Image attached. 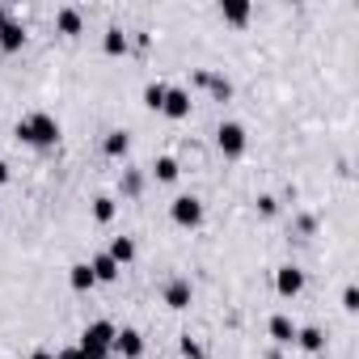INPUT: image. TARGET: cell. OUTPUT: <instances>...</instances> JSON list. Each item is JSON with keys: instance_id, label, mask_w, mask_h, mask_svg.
<instances>
[{"instance_id": "2", "label": "cell", "mask_w": 359, "mask_h": 359, "mask_svg": "<svg viewBox=\"0 0 359 359\" xmlns=\"http://www.w3.org/2000/svg\"><path fill=\"white\" fill-rule=\"evenodd\" d=\"M114 334H118V330H114L110 321H89V325L81 330V342H76V346H81L89 359H106L110 346H114Z\"/></svg>"}, {"instance_id": "13", "label": "cell", "mask_w": 359, "mask_h": 359, "mask_svg": "<svg viewBox=\"0 0 359 359\" xmlns=\"http://www.w3.org/2000/svg\"><path fill=\"white\" fill-rule=\"evenodd\" d=\"M271 338H275L279 346H292V342H296V325H292V317L275 313V317H271Z\"/></svg>"}, {"instance_id": "3", "label": "cell", "mask_w": 359, "mask_h": 359, "mask_svg": "<svg viewBox=\"0 0 359 359\" xmlns=\"http://www.w3.org/2000/svg\"><path fill=\"white\" fill-rule=\"evenodd\" d=\"M169 220H173L177 229H199V224H203V203H199L195 195H177V199L169 203Z\"/></svg>"}, {"instance_id": "25", "label": "cell", "mask_w": 359, "mask_h": 359, "mask_svg": "<svg viewBox=\"0 0 359 359\" xmlns=\"http://www.w3.org/2000/svg\"><path fill=\"white\" fill-rule=\"evenodd\" d=\"M258 212H262V216H275V212H279V203H275L271 195H262V199H258Z\"/></svg>"}, {"instance_id": "8", "label": "cell", "mask_w": 359, "mask_h": 359, "mask_svg": "<svg viewBox=\"0 0 359 359\" xmlns=\"http://www.w3.org/2000/svg\"><path fill=\"white\" fill-rule=\"evenodd\" d=\"M26 47V26L22 22H5V26H0V51H22Z\"/></svg>"}, {"instance_id": "1", "label": "cell", "mask_w": 359, "mask_h": 359, "mask_svg": "<svg viewBox=\"0 0 359 359\" xmlns=\"http://www.w3.org/2000/svg\"><path fill=\"white\" fill-rule=\"evenodd\" d=\"M18 140H22V144H34V148H51V144L60 140V123H55V114H47V110L26 114V118L18 123Z\"/></svg>"}, {"instance_id": "15", "label": "cell", "mask_w": 359, "mask_h": 359, "mask_svg": "<svg viewBox=\"0 0 359 359\" xmlns=\"http://www.w3.org/2000/svg\"><path fill=\"white\" fill-rule=\"evenodd\" d=\"M106 254H110V258H114V262H118V271H123V266H127V262H131V258H135V241H131V237H114V241H110V250H106Z\"/></svg>"}, {"instance_id": "28", "label": "cell", "mask_w": 359, "mask_h": 359, "mask_svg": "<svg viewBox=\"0 0 359 359\" xmlns=\"http://www.w3.org/2000/svg\"><path fill=\"white\" fill-rule=\"evenodd\" d=\"M5 182H9V165H5V161H0V187H5Z\"/></svg>"}, {"instance_id": "10", "label": "cell", "mask_w": 359, "mask_h": 359, "mask_svg": "<svg viewBox=\"0 0 359 359\" xmlns=\"http://www.w3.org/2000/svg\"><path fill=\"white\" fill-rule=\"evenodd\" d=\"M165 304L169 309H187L191 304V283L187 279H169L165 283Z\"/></svg>"}, {"instance_id": "5", "label": "cell", "mask_w": 359, "mask_h": 359, "mask_svg": "<svg viewBox=\"0 0 359 359\" xmlns=\"http://www.w3.org/2000/svg\"><path fill=\"white\" fill-rule=\"evenodd\" d=\"M275 292H279V296H300V292H304V271L292 266V262H283V266L275 271Z\"/></svg>"}, {"instance_id": "6", "label": "cell", "mask_w": 359, "mask_h": 359, "mask_svg": "<svg viewBox=\"0 0 359 359\" xmlns=\"http://www.w3.org/2000/svg\"><path fill=\"white\" fill-rule=\"evenodd\" d=\"M110 355L140 359V355H144V334H140V330H118V334H114V346H110Z\"/></svg>"}, {"instance_id": "17", "label": "cell", "mask_w": 359, "mask_h": 359, "mask_svg": "<svg viewBox=\"0 0 359 359\" xmlns=\"http://www.w3.org/2000/svg\"><path fill=\"white\" fill-rule=\"evenodd\" d=\"M165 93H169V85H165V81H148V85H144V106L161 114V106H165Z\"/></svg>"}, {"instance_id": "11", "label": "cell", "mask_w": 359, "mask_h": 359, "mask_svg": "<svg viewBox=\"0 0 359 359\" xmlns=\"http://www.w3.org/2000/svg\"><path fill=\"white\" fill-rule=\"evenodd\" d=\"M296 346L309 351V355H317V351H325V334H321L317 325H300V330H296Z\"/></svg>"}, {"instance_id": "7", "label": "cell", "mask_w": 359, "mask_h": 359, "mask_svg": "<svg viewBox=\"0 0 359 359\" xmlns=\"http://www.w3.org/2000/svg\"><path fill=\"white\" fill-rule=\"evenodd\" d=\"M161 114H165V118H173V123H177V118H187V114H191V93H187V89H169V93H165Z\"/></svg>"}, {"instance_id": "19", "label": "cell", "mask_w": 359, "mask_h": 359, "mask_svg": "<svg viewBox=\"0 0 359 359\" xmlns=\"http://www.w3.org/2000/svg\"><path fill=\"white\" fill-rule=\"evenodd\" d=\"M152 173H156V182H177V173H182V165H177L173 156H156Z\"/></svg>"}, {"instance_id": "16", "label": "cell", "mask_w": 359, "mask_h": 359, "mask_svg": "<svg viewBox=\"0 0 359 359\" xmlns=\"http://www.w3.org/2000/svg\"><path fill=\"white\" fill-rule=\"evenodd\" d=\"M55 26H60V34H81V9L64 5V9L55 13Z\"/></svg>"}, {"instance_id": "29", "label": "cell", "mask_w": 359, "mask_h": 359, "mask_svg": "<svg viewBox=\"0 0 359 359\" xmlns=\"http://www.w3.org/2000/svg\"><path fill=\"white\" fill-rule=\"evenodd\" d=\"M5 22H9V13H5V5H0V26H5Z\"/></svg>"}, {"instance_id": "4", "label": "cell", "mask_w": 359, "mask_h": 359, "mask_svg": "<svg viewBox=\"0 0 359 359\" xmlns=\"http://www.w3.org/2000/svg\"><path fill=\"white\" fill-rule=\"evenodd\" d=\"M216 144H220V152H224V156H233V161H237V156H245V144H250V140H245V127H241V123H220Z\"/></svg>"}, {"instance_id": "18", "label": "cell", "mask_w": 359, "mask_h": 359, "mask_svg": "<svg viewBox=\"0 0 359 359\" xmlns=\"http://www.w3.org/2000/svg\"><path fill=\"white\" fill-rule=\"evenodd\" d=\"M220 18L233 22V26H241V22H250V5H245V0H224V5H220Z\"/></svg>"}, {"instance_id": "27", "label": "cell", "mask_w": 359, "mask_h": 359, "mask_svg": "<svg viewBox=\"0 0 359 359\" xmlns=\"http://www.w3.org/2000/svg\"><path fill=\"white\" fill-rule=\"evenodd\" d=\"M30 359H55V351H47V346H39V351H34Z\"/></svg>"}, {"instance_id": "24", "label": "cell", "mask_w": 359, "mask_h": 359, "mask_svg": "<svg viewBox=\"0 0 359 359\" xmlns=\"http://www.w3.org/2000/svg\"><path fill=\"white\" fill-rule=\"evenodd\" d=\"M342 309H346V313H355V309H359V292H355V287H346V292H342Z\"/></svg>"}, {"instance_id": "21", "label": "cell", "mask_w": 359, "mask_h": 359, "mask_svg": "<svg viewBox=\"0 0 359 359\" xmlns=\"http://www.w3.org/2000/svg\"><path fill=\"white\" fill-rule=\"evenodd\" d=\"M102 51H106V55H123V51H127V34H123L118 26H110L106 39H102Z\"/></svg>"}, {"instance_id": "12", "label": "cell", "mask_w": 359, "mask_h": 359, "mask_svg": "<svg viewBox=\"0 0 359 359\" xmlns=\"http://www.w3.org/2000/svg\"><path fill=\"white\" fill-rule=\"evenodd\" d=\"M195 81H199V85H208V89H212V93H216L220 102H229V97H233V85H229L224 76H216V72H208V68H199V72H195Z\"/></svg>"}, {"instance_id": "26", "label": "cell", "mask_w": 359, "mask_h": 359, "mask_svg": "<svg viewBox=\"0 0 359 359\" xmlns=\"http://www.w3.org/2000/svg\"><path fill=\"white\" fill-rule=\"evenodd\" d=\"M55 359H89L81 346H64V351H55Z\"/></svg>"}, {"instance_id": "14", "label": "cell", "mask_w": 359, "mask_h": 359, "mask_svg": "<svg viewBox=\"0 0 359 359\" xmlns=\"http://www.w3.org/2000/svg\"><path fill=\"white\" fill-rule=\"evenodd\" d=\"M68 283H72V292H89L97 279H93L89 262H72V266H68Z\"/></svg>"}, {"instance_id": "23", "label": "cell", "mask_w": 359, "mask_h": 359, "mask_svg": "<svg viewBox=\"0 0 359 359\" xmlns=\"http://www.w3.org/2000/svg\"><path fill=\"white\" fill-rule=\"evenodd\" d=\"M182 359H208V351H203L191 334H182Z\"/></svg>"}, {"instance_id": "9", "label": "cell", "mask_w": 359, "mask_h": 359, "mask_svg": "<svg viewBox=\"0 0 359 359\" xmlns=\"http://www.w3.org/2000/svg\"><path fill=\"white\" fill-rule=\"evenodd\" d=\"M89 271H93L97 283H114V279H118V262H114L110 254H93V258H89Z\"/></svg>"}, {"instance_id": "20", "label": "cell", "mask_w": 359, "mask_h": 359, "mask_svg": "<svg viewBox=\"0 0 359 359\" xmlns=\"http://www.w3.org/2000/svg\"><path fill=\"white\" fill-rule=\"evenodd\" d=\"M127 148H131V135H127V131H110L106 144H102L106 156H127Z\"/></svg>"}, {"instance_id": "22", "label": "cell", "mask_w": 359, "mask_h": 359, "mask_svg": "<svg viewBox=\"0 0 359 359\" xmlns=\"http://www.w3.org/2000/svg\"><path fill=\"white\" fill-rule=\"evenodd\" d=\"M114 212H118V203H114L110 195H97V199H93V220H97V224H110Z\"/></svg>"}]
</instances>
